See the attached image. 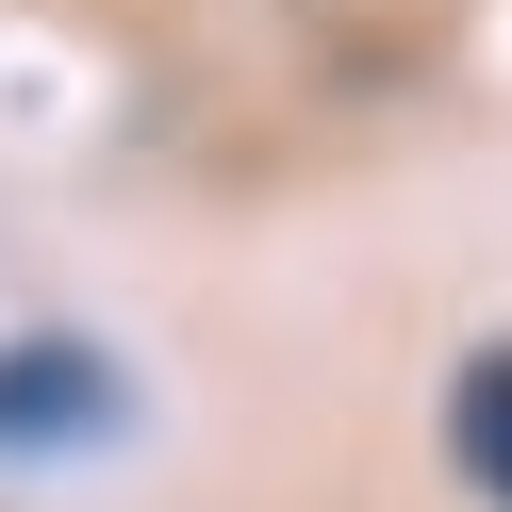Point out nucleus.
Masks as SVG:
<instances>
[{"label": "nucleus", "instance_id": "nucleus-1", "mask_svg": "<svg viewBox=\"0 0 512 512\" xmlns=\"http://www.w3.org/2000/svg\"><path fill=\"white\" fill-rule=\"evenodd\" d=\"M116 430H133V380L83 331H17L0 347V463H83V446H116Z\"/></svg>", "mask_w": 512, "mask_h": 512}, {"label": "nucleus", "instance_id": "nucleus-2", "mask_svg": "<svg viewBox=\"0 0 512 512\" xmlns=\"http://www.w3.org/2000/svg\"><path fill=\"white\" fill-rule=\"evenodd\" d=\"M446 463H463L479 512H512V347H463L446 364Z\"/></svg>", "mask_w": 512, "mask_h": 512}]
</instances>
